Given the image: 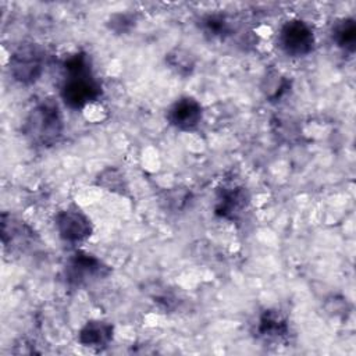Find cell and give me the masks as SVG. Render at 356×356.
<instances>
[{
	"instance_id": "cell-5",
	"label": "cell",
	"mask_w": 356,
	"mask_h": 356,
	"mask_svg": "<svg viewBox=\"0 0 356 356\" xmlns=\"http://www.w3.org/2000/svg\"><path fill=\"white\" fill-rule=\"evenodd\" d=\"M277 42L280 49L288 56L293 58L306 57L314 50L316 36L313 28L300 18L286 19L277 36Z\"/></svg>"
},
{
	"instance_id": "cell-9",
	"label": "cell",
	"mask_w": 356,
	"mask_h": 356,
	"mask_svg": "<svg viewBox=\"0 0 356 356\" xmlns=\"http://www.w3.org/2000/svg\"><path fill=\"white\" fill-rule=\"evenodd\" d=\"M114 338V325L106 320H89L78 332V342L95 350L106 349Z\"/></svg>"
},
{
	"instance_id": "cell-6",
	"label": "cell",
	"mask_w": 356,
	"mask_h": 356,
	"mask_svg": "<svg viewBox=\"0 0 356 356\" xmlns=\"http://www.w3.org/2000/svg\"><path fill=\"white\" fill-rule=\"evenodd\" d=\"M54 225L58 236L67 243H81L93 234L92 220L75 204L60 210L54 216Z\"/></svg>"
},
{
	"instance_id": "cell-13",
	"label": "cell",
	"mask_w": 356,
	"mask_h": 356,
	"mask_svg": "<svg viewBox=\"0 0 356 356\" xmlns=\"http://www.w3.org/2000/svg\"><path fill=\"white\" fill-rule=\"evenodd\" d=\"M96 186L120 195V196H129V184L122 170H120L115 165H107L104 167L95 179Z\"/></svg>"
},
{
	"instance_id": "cell-19",
	"label": "cell",
	"mask_w": 356,
	"mask_h": 356,
	"mask_svg": "<svg viewBox=\"0 0 356 356\" xmlns=\"http://www.w3.org/2000/svg\"><path fill=\"white\" fill-rule=\"evenodd\" d=\"M325 310L334 317H346L350 312V305L343 296H331L325 302Z\"/></svg>"
},
{
	"instance_id": "cell-12",
	"label": "cell",
	"mask_w": 356,
	"mask_h": 356,
	"mask_svg": "<svg viewBox=\"0 0 356 356\" xmlns=\"http://www.w3.org/2000/svg\"><path fill=\"white\" fill-rule=\"evenodd\" d=\"M234 21L224 13H209L199 18L200 31L210 39H227L234 33Z\"/></svg>"
},
{
	"instance_id": "cell-15",
	"label": "cell",
	"mask_w": 356,
	"mask_h": 356,
	"mask_svg": "<svg viewBox=\"0 0 356 356\" xmlns=\"http://www.w3.org/2000/svg\"><path fill=\"white\" fill-rule=\"evenodd\" d=\"M260 88L268 102H280L291 90V79L271 68L263 76Z\"/></svg>"
},
{
	"instance_id": "cell-14",
	"label": "cell",
	"mask_w": 356,
	"mask_h": 356,
	"mask_svg": "<svg viewBox=\"0 0 356 356\" xmlns=\"http://www.w3.org/2000/svg\"><path fill=\"white\" fill-rule=\"evenodd\" d=\"M331 38L343 53L353 54L356 50V21L350 17L338 19L332 26Z\"/></svg>"
},
{
	"instance_id": "cell-16",
	"label": "cell",
	"mask_w": 356,
	"mask_h": 356,
	"mask_svg": "<svg viewBox=\"0 0 356 356\" xmlns=\"http://www.w3.org/2000/svg\"><path fill=\"white\" fill-rule=\"evenodd\" d=\"M165 63L177 75L188 76L195 70L196 57L184 47H175L165 54Z\"/></svg>"
},
{
	"instance_id": "cell-4",
	"label": "cell",
	"mask_w": 356,
	"mask_h": 356,
	"mask_svg": "<svg viewBox=\"0 0 356 356\" xmlns=\"http://www.w3.org/2000/svg\"><path fill=\"white\" fill-rule=\"evenodd\" d=\"M10 74L21 85H32L43 74L44 70V51L32 42L19 44L8 60Z\"/></svg>"
},
{
	"instance_id": "cell-3",
	"label": "cell",
	"mask_w": 356,
	"mask_h": 356,
	"mask_svg": "<svg viewBox=\"0 0 356 356\" xmlns=\"http://www.w3.org/2000/svg\"><path fill=\"white\" fill-rule=\"evenodd\" d=\"M111 271L108 264L85 250H75L64 264V278L71 288H82L106 280Z\"/></svg>"
},
{
	"instance_id": "cell-1",
	"label": "cell",
	"mask_w": 356,
	"mask_h": 356,
	"mask_svg": "<svg viewBox=\"0 0 356 356\" xmlns=\"http://www.w3.org/2000/svg\"><path fill=\"white\" fill-rule=\"evenodd\" d=\"M63 71L60 97L68 108L82 110L102 97L103 88L88 53L76 51L68 56L63 61Z\"/></svg>"
},
{
	"instance_id": "cell-7",
	"label": "cell",
	"mask_w": 356,
	"mask_h": 356,
	"mask_svg": "<svg viewBox=\"0 0 356 356\" xmlns=\"http://www.w3.org/2000/svg\"><path fill=\"white\" fill-rule=\"evenodd\" d=\"M250 193L242 185L222 186L217 191L214 214L227 221H236L249 207Z\"/></svg>"
},
{
	"instance_id": "cell-18",
	"label": "cell",
	"mask_w": 356,
	"mask_h": 356,
	"mask_svg": "<svg viewBox=\"0 0 356 356\" xmlns=\"http://www.w3.org/2000/svg\"><path fill=\"white\" fill-rule=\"evenodd\" d=\"M163 200L165 202V206L168 209L174 211L182 210L191 202V191L184 188H171L165 192Z\"/></svg>"
},
{
	"instance_id": "cell-17",
	"label": "cell",
	"mask_w": 356,
	"mask_h": 356,
	"mask_svg": "<svg viewBox=\"0 0 356 356\" xmlns=\"http://www.w3.org/2000/svg\"><path fill=\"white\" fill-rule=\"evenodd\" d=\"M138 24L136 13H114L108 17L106 25L115 35L129 33Z\"/></svg>"
},
{
	"instance_id": "cell-2",
	"label": "cell",
	"mask_w": 356,
	"mask_h": 356,
	"mask_svg": "<svg viewBox=\"0 0 356 356\" xmlns=\"http://www.w3.org/2000/svg\"><path fill=\"white\" fill-rule=\"evenodd\" d=\"M22 132L38 147L57 145L64 132V120L58 103L51 97L36 103L25 118Z\"/></svg>"
},
{
	"instance_id": "cell-10",
	"label": "cell",
	"mask_w": 356,
	"mask_h": 356,
	"mask_svg": "<svg viewBox=\"0 0 356 356\" xmlns=\"http://www.w3.org/2000/svg\"><path fill=\"white\" fill-rule=\"evenodd\" d=\"M257 335L268 342L284 341L289 334V324L285 316L277 309L264 310L256 325Z\"/></svg>"
},
{
	"instance_id": "cell-8",
	"label": "cell",
	"mask_w": 356,
	"mask_h": 356,
	"mask_svg": "<svg viewBox=\"0 0 356 356\" xmlns=\"http://www.w3.org/2000/svg\"><path fill=\"white\" fill-rule=\"evenodd\" d=\"M165 118L178 131H195L203 118V107L195 97L181 96L167 108Z\"/></svg>"
},
{
	"instance_id": "cell-11",
	"label": "cell",
	"mask_w": 356,
	"mask_h": 356,
	"mask_svg": "<svg viewBox=\"0 0 356 356\" xmlns=\"http://www.w3.org/2000/svg\"><path fill=\"white\" fill-rule=\"evenodd\" d=\"M32 238L33 231L29 225L11 214H1V241L4 248H10V250L22 249V246H28Z\"/></svg>"
}]
</instances>
